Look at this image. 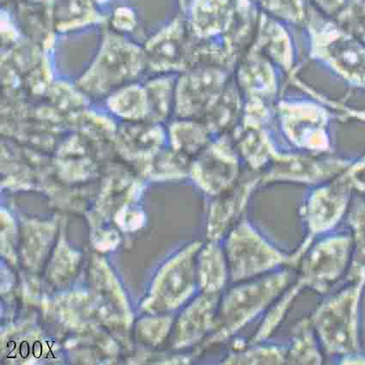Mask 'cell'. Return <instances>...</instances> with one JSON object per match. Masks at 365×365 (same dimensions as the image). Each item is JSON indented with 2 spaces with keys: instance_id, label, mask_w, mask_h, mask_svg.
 Instances as JSON below:
<instances>
[{
  "instance_id": "1",
  "label": "cell",
  "mask_w": 365,
  "mask_h": 365,
  "mask_svg": "<svg viewBox=\"0 0 365 365\" xmlns=\"http://www.w3.org/2000/svg\"><path fill=\"white\" fill-rule=\"evenodd\" d=\"M292 268L233 284L222 293L216 330L201 344L202 351L233 337L266 313L293 282Z\"/></svg>"
},
{
  "instance_id": "2",
  "label": "cell",
  "mask_w": 365,
  "mask_h": 365,
  "mask_svg": "<svg viewBox=\"0 0 365 365\" xmlns=\"http://www.w3.org/2000/svg\"><path fill=\"white\" fill-rule=\"evenodd\" d=\"M365 278L349 281L310 314L323 352L339 359L359 354L360 304Z\"/></svg>"
},
{
  "instance_id": "3",
  "label": "cell",
  "mask_w": 365,
  "mask_h": 365,
  "mask_svg": "<svg viewBox=\"0 0 365 365\" xmlns=\"http://www.w3.org/2000/svg\"><path fill=\"white\" fill-rule=\"evenodd\" d=\"M223 247L230 282L232 284L258 278L282 268L297 269L300 263L295 252L285 253L247 223L230 230Z\"/></svg>"
},
{
  "instance_id": "4",
  "label": "cell",
  "mask_w": 365,
  "mask_h": 365,
  "mask_svg": "<svg viewBox=\"0 0 365 365\" xmlns=\"http://www.w3.org/2000/svg\"><path fill=\"white\" fill-rule=\"evenodd\" d=\"M351 258L350 235L330 236L314 242L301 259L294 283L302 292L308 289L326 294L346 277Z\"/></svg>"
},
{
  "instance_id": "5",
  "label": "cell",
  "mask_w": 365,
  "mask_h": 365,
  "mask_svg": "<svg viewBox=\"0 0 365 365\" xmlns=\"http://www.w3.org/2000/svg\"><path fill=\"white\" fill-rule=\"evenodd\" d=\"M202 243H195L185 254L168 267L159 281L156 291L158 299L165 305H175L192 294L197 279V255Z\"/></svg>"
},
{
  "instance_id": "6",
  "label": "cell",
  "mask_w": 365,
  "mask_h": 365,
  "mask_svg": "<svg viewBox=\"0 0 365 365\" xmlns=\"http://www.w3.org/2000/svg\"><path fill=\"white\" fill-rule=\"evenodd\" d=\"M222 294L201 292L188 309L180 326V338L185 344L200 345L216 330Z\"/></svg>"
},
{
  "instance_id": "7",
  "label": "cell",
  "mask_w": 365,
  "mask_h": 365,
  "mask_svg": "<svg viewBox=\"0 0 365 365\" xmlns=\"http://www.w3.org/2000/svg\"><path fill=\"white\" fill-rule=\"evenodd\" d=\"M197 279L201 292L222 294L230 282L229 267L223 245L207 241L197 255Z\"/></svg>"
},
{
  "instance_id": "8",
  "label": "cell",
  "mask_w": 365,
  "mask_h": 365,
  "mask_svg": "<svg viewBox=\"0 0 365 365\" xmlns=\"http://www.w3.org/2000/svg\"><path fill=\"white\" fill-rule=\"evenodd\" d=\"M346 196L341 191L322 190L314 192L308 205V240L332 229L346 207Z\"/></svg>"
},
{
  "instance_id": "9",
  "label": "cell",
  "mask_w": 365,
  "mask_h": 365,
  "mask_svg": "<svg viewBox=\"0 0 365 365\" xmlns=\"http://www.w3.org/2000/svg\"><path fill=\"white\" fill-rule=\"evenodd\" d=\"M287 351V364H322V348L309 317L301 319L296 323Z\"/></svg>"
},
{
  "instance_id": "10",
  "label": "cell",
  "mask_w": 365,
  "mask_h": 365,
  "mask_svg": "<svg viewBox=\"0 0 365 365\" xmlns=\"http://www.w3.org/2000/svg\"><path fill=\"white\" fill-rule=\"evenodd\" d=\"M287 348L276 345L254 344L247 346H234L222 364H287Z\"/></svg>"
}]
</instances>
